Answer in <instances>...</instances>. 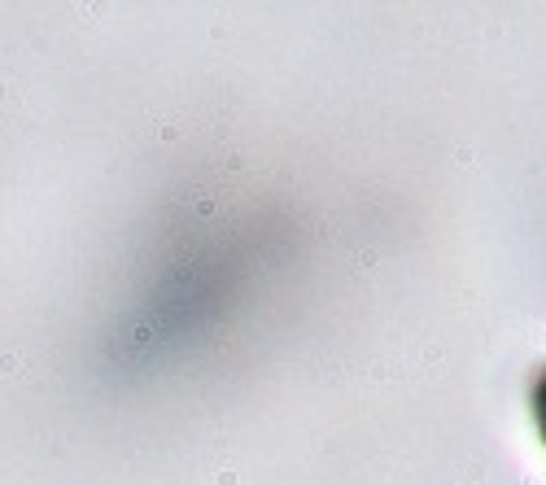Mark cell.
Wrapping results in <instances>:
<instances>
[{
  "label": "cell",
  "mask_w": 546,
  "mask_h": 485,
  "mask_svg": "<svg viewBox=\"0 0 546 485\" xmlns=\"http://www.w3.org/2000/svg\"><path fill=\"white\" fill-rule=\"evenodd\" d=\"M537 415H542V433H546V385H542V407H537Z\"/></svg>",
  "instance_id": "obj_1"
}]
</instances>
